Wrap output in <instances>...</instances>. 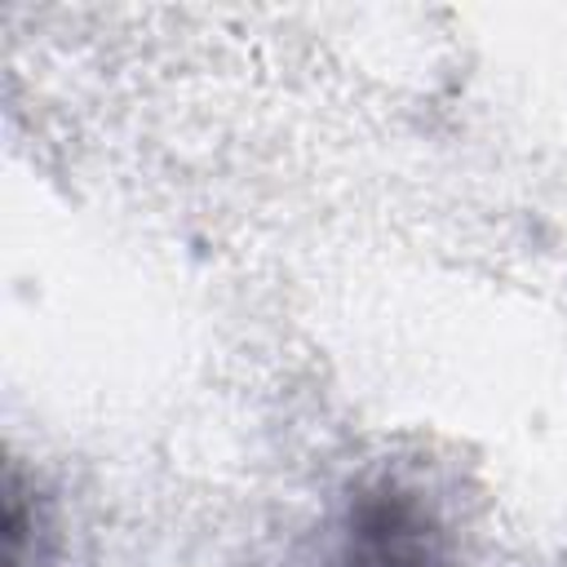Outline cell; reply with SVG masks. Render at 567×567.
Masks as SVG:
<instances>
[{
    "instance_id": "obj_1",
    "label": "cell",
    "mask_w": 567,
    "mask_h": 567,
    "mask_svg": "<svg viewBox=\"0 0 567 567\" xmlns=\"http://www.w3.org/2000/svg\"><path fill=\"white\" fill-rule=\"evenodd\" d=\"M447 536L430 505L399 483H381L350 501L332 567H443Z\"/></svg>"
}]
</instances>
